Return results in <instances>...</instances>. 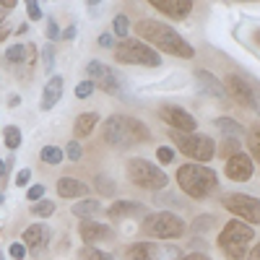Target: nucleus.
Instances as JSON below:
<instances>
[{
	"label": "nucleus",
	"mask_w": 260,
	"mask_h": 260,
	"mask_svg": "<svg viewBox=\"0 0 260 260\" xmlns=\"http://www.w3.org/2000/svg\"><path fill=\"white\" fill-rule=\"evenodd\" d=\"M136 31H138L146 42H151V45H154L156 50H161V52L177 55V57H192V55H195V50H192L190 42L182 39L177 29H172V26L161 24V21H151V18L138 21V24H136Z\"/></svg>",
	"instance_id": "obj_1"
},
{
	"label": "nucleus",
	"mask_w": 260,
	"mask_h": 260,
	"mask_svg": "<svg viewBox=\"0 0 260 260\" xmlns=\"http://www.w3.org/2000/svg\"><path fill=\"white\" fill-rule=\"evenodd\" d=\"M102 133H104V141L110 143V146H115V148H130V146L143 143V141L151 138V136H148V127H146L141 120L125 117V115L107 117Z\"/></svg>",
	"instance_id": "obj_2"
},
{
	"label": "nucleus",
	"mask_w": 260,
	"mask_h": 260,
	"mask_svg": "<svg viewBox=\"0 0 260 260\" xmlns=\"http://www.w3.org/2000/svg\"><path fill=\"white\" fill-rule=\"evenodd\" d=\"M177 182H180L182 192H187L190 198L203 201L216 190L219 177H216L213 169H208L203 164H182L180 172H177Z\"/></svg>",
	"instance_id": "obj_3"
},
{
	"label": "nucleus",
	"mask_w": 260,
	"mask_h": 260,
	"mask_svg": "<svg viewBox=\"0 0 260 260\" xmlns=\"http://www.w3.org/2000/svg\"><path fill=\"white\" fill-rule=\"evenodd\" d=\"M252 240H255L252 226L245 224V221L232 219V221L221 229V234H219V247H221V252H224L229 260H245L247 247H250Z\"/></svg>",
	"instance_id": "obj_4"
},
{
	"label": "nucleus",
	"mask_w": 260,
	"mask_h": 260,
	"mask_svg": "<svg viewBox=\"0 0 260 260\" xmlns=\"http://www.w3.org/2000/svg\"><path fill=\"white\" fill-rule=\"evenodd\" d=\"M115 60L125 62V65H146V68H159L161 57L159 52H154L146 42L141 39H125L115 47Z\"/></svg>",
	"instance_id": "obj_5"
},
{
	"label": "nucleus",
	"mask_w": 260,
	"mask_h": 260,
	"mask_svg": "<svg viewBox=\"0 0 260 260\" xmlns=\"http://www.w3.org/2000/svg\"><path fill=\"white\" fill-rule=\"evenodd\" d=\"M172 143H175L185 156L195 159V161H211L216 154V143L211 136H201V133H177L172 130Z\"/></svg>",
	"instance_id": "obj_6"
},
{
	"label": "nucleus",
	"mask_w": 260,
	"mask_h": 260,
	"mask_svg": "<svg viewBox=\"0 0 260 260\" xmlns=\"http://www.w3.org/2000/svg\"><path fill=\"white\" fill-rule=\"evenodd\" d=\"M143 229H146L148 237H156V240H177V237H182L187 232L185 221L177 213H169V211H159V213L146 216Z\"/></svg>",
	"instance_id": "obj_7"
},
{
	"label": "nucleus",
	"mask_w": 260,
	"mask_h": 260,
	"mask_svg": "<svg viewBox=\"0 0 260 260\" xmlns=\"http://www.w3.org/2000/svg\"><path fill=\"white\" fill-rule=\"evenodd\" d=\"M127 175L138 187H146V190H164L167 182H169V177L164 172L146 159H130L127 161Z\"/></svg>",
	"instance_id": "obj_8"
},
{
	"label": "nucleus",
	"mask_w": 260,
	"mask_h": 260,
	"mask_svg": "<svg viewBox=\"0 0 260 260\" xmlns=\"http://www.w3.org/2000/svg\"><path fill=\"white\" fill-rule=\"evenodd\" d=\"M224 208L234 216L245 219V224H260V201L252 198V195H245V192H229L224 195Z\"/></svg>",
	"instance_id": "obj_9"
},
{
	"label": "nucleus",
	"mask_w": 260,
	"mask_h": 260,
	"mask_svg": "<svg viewBox=\"0 0 260 260\" xmlns=\"http://www.w3.org/2000/svg\"><path fill=\"white\" fill-rule=\"evenodd\" d=\"M127 260H180L182 252L175 245H156V242H136L125 252Z\"/></svg>",
	"instance_id": "obj_10"
},
{
	"label": "nucleus",
	"mask_w": 260,
	"mask_h": 260,
	"mask_svg": "<svg viewBox=\"0 0 260 260\" xmlns=\"http://www.w3.org/2000/svg\"><path fill=\"white\" fill-rule=\"evenodd\" d=\"M86 73H89V81H91L94 86H99L102 91L115 94V96L122 91L120 78H117V73L110 68V65H104V62H99V60H91L89 65H86Z\"/></svg>",
	"instance_id": "obj_11"
},
{
	"label": "nucleus",
	"mask_w": 260,
	"mask_h": 260,
	"mask_svg": "<svg viewBox=\"0 0 260 260\" xmlns=\"http://www.w3.org/2000/svg\"><path fill=\"white\" fill-rule=\"evenodd\" d=\"M159 117L167 122V125H172L177 130V133H195V117L187 112V110H182V107H175V104H167V107H161L159 110Z\"/></svg>",
	"instance_id": "obj_12"
},
{
	"label": "nucleus",
	"mask_w": 260,
	"mask_h": 260,
	"mask_svg": "<svg viewBox=\"0 0 260 260\" xmlns=\"http://www.w3.org/2000/svg\"><path fill=\"white\" fill-rule=\"evenodd\" d=\"M255 172V161L247 154H234L226 159V177L234 182H247Z\"/></svg>",
	"instance_id": "obj_13"
},
{
	"label": "nucleus",
	"mask_w": 260,
	"mask_h": 260,
	"mask_svg": "<svg viewBox=\"0 0 260 260\" xmlns=\"http://www.w3.org/2000/svg\"><path fill=\"white\" fill-rule=\"evenodd\" d=\"M226 89L229 96L240 104V107H252V89H250V78L240 76V73H229L226 78Z\"/></svg>",
	"instance_id": "obj_14"
},
{
	"label": "nucleus",
	"mask_w": 260,
	"mask_h": 260,
	"mask_svg": "<svg viewBox=\"0 0 260 260\" xmlns=\"http://www.w3.org/2000/svg\"><path fill=\"white\" fill-rule=\"evenodd\" d=\"M78 234H81V240H83L86 245L99 242V240H112V237H115V232H112L110 226H104V224H99V221H94V219H81Z\"/></svg>",
	"instance_id": "obj_15"
},
{
	"label": "nucleus",
	"mask_w": 260,
	"mask_h": 260,
	"mask_svg": "<svg viewBox=\"0 0 260 260\" xmlns=\"http://www.w3.org/2000/svg\"><path fill=\"white\" fill-rule=\"evenodd\" d=\"M21 240H24V247H29L31 252H42L50 242V229L45 224H31V226L24 229V237H21Z\"/></svg>",
	"instance_id": "obj_16"
},
{
	"label": "nucleus",
	"mask_w": 260,
	"mask_h": 260,
	"mask_svg": "<svg viewBox=\"0 0 260 260\" xmlns=\"http://www.w3.org/2000/svg\"><path fill=\"white\" fill-rule=\"evenodd\" d=\"M151 6L167 16H172V18H185L192 11L190 0H151Z\"/></svg>",
	"instance_id": "obj_17"
},
{
	"label": "nucleus",
	"mask_w": 260,
	"mask_h": 260,
	"mask_svg": "<svg viewBox=\"0 0 260 260\" xmlns=\"http://www.w3.org/2000/svg\"><path fill=\"white\" fill-rule=\"evenodd\" d=\"M60 96H62V78H60V76H52V78L47 81V86H45V91H42L39 107H42L45 112H50L52 107L60 102Z\"/></svg>",
	"instance_id": "obj_18"
},
{
	"label": "nucleus",
	"mask_w": 260,
	"mask_h": 260,
	"mask_svg": "<svg viewBox=\"0 0 260 260\" xmlns=\"http://www.w3.org/2000/svg\"><path fill=\"white\" fill-rule=\"evenodd\" d=\"M86 192H89V187L76 177H60L57 180V195L60 198H83Z\"/></svg>",
	"instance_id": "obj_19"
},
{
	"label": "nucleus",
	"mask_w": 260,
	"mask_h": 260,
	"mask_svg": "<svg viewBox=\"0 0 260 260\" xmlns=\"http://www.w3.org/2000/svg\"><path fill=\"white\" fill-rule=\"evenodd\" d=\"M107 213L112 216V219H127V216H143L146 213V206L141 203H133V201H115Z\"/></svg>",
	"instance_id": "obj_20"
},
{
	"label": "nucleus",
	"mask_w": 260,
	"mask_h": 260,
	"mask_svg": "<svg viewBox=\"0 0 260 260\" xmlns=\"http://www.w3.org/2000/svg\"><path fill=\"white\" fill-rule=\"evenodd\" d=\"M195 78H198V89H201V94H211V96H216V99H224L226 94H224V86L216 81L211 73H206V71H195Z\"/></svg>",
	"instance_id": "obj_21"
},
{
	"label": "nucleus",
	"mask_w": 260,
	"mask_h": 260,
	"mask_svg": "<svg viewBox=\"0 0 260 260\" xmlns=\"http://www.w3.org/2000/svg\"><path fill=\"white\" fill-rule=\"evenodd\" d=\"M96 122H99V115H96V112H83V115H78V120H76V125H73V136H76V138L91 136V130H94Z\"/></svg>",
	"instance_id": "obj_22"
},
{
	"label": "nucleus",
	"mask_w": 260,
	"mask_h": 260,
	"mask_svg": "<svg viewBox=\"0 0 260 260\" xmlns=\"http://www.w3.org/2000/svg\"><path fill=\"white\" fill-rule=\"evenodd\" d=\"M216 127H219L229 141H240L245 136V127L237 120H229V117H219V120H216Z\"/></svg>",
	"instance_id": "obj_23"
},
{
	"label": "nucleus",
	"mask_w": 260,
	"mask_h": 260,
	"mask_svg": "<svg viewBox=\"0 0 260 260\" xmlns=\"http://www.w3.org/2000/svg\"><path fill=\"white\" fill-rule=\"evenodd\" d=\"M99 211H102V203L94 201V198H86V201L73 203V213H76V216H83V219H89V216H94V213H99Z\"/></svg>",
	"instance_id": "obj_24"
},
{
	"label": "nucleus",
	"mask_w": 260,
	"mask_h": 260,
	"mask_svg": "<svg viewBox=\"0 0 260 260\" xmlns=\"http://www.w3.org/2000/svg\"><path fill=\"white\" fill-rule=\"evenodd\" d=\"M3 141H6V146H8L11 151H16V148L21 146V130H18L16 125H8V127L3 130Z\"/></svg>",
	"instance_id": "obj_25"
},
{
	"label": "nucleus",
	"mask_w": 260,
	"mask_h": 260,
	"mask_svg": "<svg viewBox=\"0 0 260 260\" xmlns=\"http://www.w3.org/2000/svg\"><path fill=\"white\" fill-rule=\"evenodd\" d=\"M250 154H252V159L260 164V125H255V127H250Z\"/></svg>",
	"instance_id": "obj_26"
},
{
	"label": "nucleus",
	"mask_w": 260,
	"mask_h": 260,
	"mask_svg": "<svg viewBox=\"0 0 260 260\" xmlns=\"http://www.w3.org/2000/svg\"><path fill=\"white\" fill-rule=\"evenodd\" d=\"M42 161H47V164H60L62 161V148H55V146H45L42 148Z\"/></svg>",
	"instance_id": "obj_27"
},
{
	"label": "nucleus",
	"mask_w": 260,
	"mask_h": 260,
	"mask_svg": "<svg viewBox=\"0 0 260 260\" xmlns=\"http://www.w3.org/2000/svg\"><path fill=\"white\" fill-rule=\"evenodd\" d=\"M31 213L34 216H42V219H47V216L55 213V203L52 201H39V203H31Z\"/></svg>",
	"instance_id": "obj_28"
},
{
	"label": "nucleus",
	"mask_w": 260,
	"mask_h": 260,
	"mask_svg": "<svg viewBox=\"0 0 260 260\" xmlns=\"http://www.w3.org/2000/svg\"><path fill=\"white\" fill-rule=\"evenodd\" d=\"M78 257H81V260H112L110 252H102V250H96V247H83Z\"/></svg>",
	"instance_id": "obj_29"
},
{
	"label": "nucleus",
	"mask_w": 260,
	"mask_h": 260,
	"mask_svg": "<svg viewBox=\"0 0 260 260\" xmlns=\"http://www.w3.org/2000/svg\"><path fill=\"white\" fill-rule=\"evenodd\" d=\"M112 31L117 34V37H127V31H130V21H127V16H115V21H112Z\"/></svg>",
	"instance_id": "obj_30"
},
{
	"label": "nucleus",
	"mask_w": 260,
	"mask_h": 260,
	"mask_svg": "<svg viewBox=\"0 0 260 260\" xmlns=\"http://www.w3.org/2000/svg\"><path fill=\"white\" fill-rule=\"evenodd\" d=\"M91 91H94V83H91L89 78L81 81V83L76 86V96H78V99H89V96H91Z\"/></svg>",
	"instance_id": "obj_31"
},
{
	"label": "nucleus",
	"mask_w": 260,
	"mask_h": 260,
	"mask_svg": "<svg viewBox=\"0 0 260 260\" xmlns=\"http://www.w3.org/2000/svg\"><path fill=\"white\" fill-rule=\"evenodd\" d=\"M65 156H68L71 161H78L83 154H81V143L78 141H71L68 146H65Z\"/></svg>",
	"instance_id": "obj_32"
},
{
	"label": "nucleus",
	"mask_w": 260,
	"mask_h": 260,
	"mask_svg": "<svg viewBox=\"0 0 260 260\" xmlns=\"http://www.w3.org/2000/svg\"><path fill=\"white\" fill-rule=\"evenodd\" d=\"M26 198H29L31 203H39L42 198H45V185H31L29 192H26Z\"/></svg>",
	"instance_id": "obj_33"
},
{
	"label": "nucleus",
	"mask_w": 260,
	"mask_h": 260,
	"mask_svg": "<svg viewBox=\"0 0 260 260\" xmlns=\"http://www.w3.org/2000/svg\"><path fill=\"white\" fill-rule=\"evenodd\" d=\"M156 159H159L161 164H169L172 159H175V151H172L169 146H159V148H156Z\"/></svg>",
	"instance_id": "obj_34"
},
{
	"label": "nucleus",
	"mask_w": 260,
	"mask_h": 260,
	"mask_svg": "<svg viewBox=\"0 0 260 260\" xmlns=\"http://www.w3.org/2000/svg\"><path fill=\"white\" fill-rule=\"evenodd\" d=\"M216 221H213V216H201L198 221L192 224V232H206V229H211Z\"/></svg>",
	"instance_id": "obj_35"
},
{
	"label": "nucleus",
	"mask_w": 260,
	"mask_h": 260,
	"mask_svg": "<svg viewBox=\"0 0 260 260\" xmlns=\"http://www.w3.org/2000/svg\"><path fill=\"white\" fill-rule=\"evenodd\" d=\"M250 89H252V110L260 115V83L250 78Z\"/></svg>",
	"instance_id": "obj_36"
},
{
	"label": "nucleus",
	"mask_w": 260,
	"mask_h": 260,
	"mask_svg": "<svg viewBox=\"0 0 260 260\" xmlns=\"http://www.w3.org/2000/svg\"><path fill=\"white\" fill-rule=\"evenodd\" d=\"M42 57H45V71L50 73L52 71V62H55V50L47 45V47H42Z\"/></svg>",
	"instance_id": "obj_37"
},
{
	"label": "nucleus",
	"mask_w": 260,
	"mask_h": 260,
	"mask_svg": "<svg viewBox=\"0 0 260 260\" xmlns=\"http://www.w3.org/2000/svg\"><path fill=\"white\" fill-rule=\"evenodd\" d=\"M31 182V169H18V175H16V185L18 187H26Z\"/></svg>",
	"instance_id": "obj_38"
},
{
	"label": "nucleus",
	"mask_w": 260,
	"mask_h": 260,
	"mask_svg": "<svg viewBox=\"0 0 260 260\" xmlns=\"http://www.w3.org/2000/svg\"><path fill=\"white\" fill-rule=\"evenodd\" d=\"M8 252H11V257H16V260H24V257H26V247H24V242H13Z\"/></svg>",
	"instance_id": "obj_39"
},
{
	"label": "nucleus",
	"mask_w": 260,
	"mask_h": 260,
	"mask_svg": "<svg viewBox=\"0 0 260 260\" xmlns=\"http://www.w3.org/2000/svg\"><path fill=\"white\" fill-rule=\"evenodd\" d=\"M26 11H29V18L31 21H39L42 18V8H39V3H34V0H29V3H26Z\"/></svg>",
	"instance_id": "obj_40"
},
{
	"label": "nucleus",
	"mask_w": 260,
	"mask_h": 260,
	"mask_svg": "<svg viewBox=\"0 0 260 260\" xmlns=\"http://www.w3.org/2000/svg\"><path fill=\"white\" fill-rule=\"evenodd\" d=\"M60 34H62V31L57 29V24H55L52 18H47V37H50V39H57Z\"/></svg>",
	"instance_id": "obj_41"
},
{
	"label": "nucleus",
	"mask_w": 260,
	"mask_h": 260,
	"mask_svg": "<svg viewBox=\"0 0 260 260\" xmlns=\"http://www.w3.org/2000/svg\"><path fill=\"white\" fill-rule=\"evenodd\" d=\"M99 45H102V47H115L112 34H102V37H99Z\"/></svg>",
	"instance_id": "obj_42"
},
{
	"label": "nucleus",
	"mask_w": 260,
	"mask_h": 260,
	"mask_svg": "<svg viewBox=\"0 0 260 260\" xmlns=\"http://www.w3.org/2000/svg\"><path fill=\"white\" fill-rule=\"evenodd\" d=\"M180 260H211L208 255H201V252H190V255H185V257H180Z\"/></svg>",
	"instance_id": "obj_43"
},
{
	"label": "nucleus",
	"mask_w": 260,
	"mask_h": 260,
	"mask_svg": "<svg viewBox=\"0 0 260 260\" xmlns=\"http://www.w3.org/2000/svg\"><path fill=\"white\" fill-rule=\"evenodd\" d=\"M245 260H260V242H257V245L250 250V255H247Z\"/></svg>",
	"instance_id": "obj_44"
},
{
	"label": "nucleus",
	"mask_w": 260,
	"mask_h": 260,
	"mask_svg": "<svg viewBox=\"0 0 260 260\" xmlns=\"http://www.w3.org/2000/svg\"><path fill=\"white\" fill-rule=\"evenodd\" d=\"M8 34H11V29H8L6 24H0V42H6V39H8Z\"/></svg>",
	"instance_id": "obj_45"
},
{
	"label": "nucleus",
	"mask_w": 260,
	"mask_h": 260,
	"mask_svg": "<svg viewBox=\"0 0 260 260\" xmlns=\"http://www.w3.org/2000/svg\"><path fill=\"white\" fill-rule=\"evenodd\" d=\"M62 37H65V39H73V37H76V26H68V29L62 31Z\"/></svg>",
	"instance_id": "obj_46"
},
{
	"label": "nucleus",
	"mask_w": 260,
	"mask_h": 260,
	"mask_svg": "<svg viewBox=\"0 0 260 260\" xmlns=\"http://www.w3.org/2000/svg\"><path fill=\"white\" fill-rule=\"evenodd\" d=\"M0 6H3V8H16V0H3Z\"/></svg>",
	"instance_id": "obj_47"
},
{
	"label": "nucleus",
	"mask_w": 260,
	"mask_h": 260,
	"mask_svg": "<svg viewBox=\"0 0 260 260\" xmlns=\"http://www.w3.org/2000/svg\"><path fill=\"white\" fill-rule=\"evenodd\" d=\"M26 31H29V24H21V26L16 29V34H26Z\"/></svg>",
	"instance_id": "obj_48"
},
{
	"label": "nucleus",
	"mask_w": 260,
	"mask_h": 260,
	"mask_svg": "<svg viewBox=\"0 0 260 260\" xmlns=\"http://www.w3.org/2000/svg\"><path fill=\"white\" fill-rule=\"evenodd\" d=\"M6 175V161H0V177Z\"/></svg>",
	"instance_id": "obj_49"
},
{
	"label": "nucleus",
	"mask_w": 260,
	"mask_h": 260,
	"mask_svg": "<svg viewBox=\"0 0 260 260\" xmlns=\"http://www.w3.org/2000/svg\"><path fill=\"white\" fill-rule=\"evenodd\" d=\"M6 13H8V11H0V24H3V18H6Z\"/></svg>",
	"instance_id": "obj_50"
},
{
	"label": "nucleus",
	"mask_w": 260,
	"mask_h": 260,
	"mask_svg": "<svg viewBox=\"0 0 260 260\" xmlns=\"http://www.w3.org/2000/svg\"><path fill=\"white\" fill-rule=\"evenodd\" d=\"M0 260H6V255H3V250H0Z\"/></svg>",
	"instance_id": "obj_51"
}]
</instances>
